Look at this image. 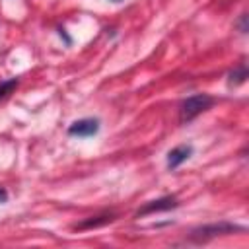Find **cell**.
I'll list each match as a JSON object with an SVG mask.
<instances>
[{
  "mask_svg": "<svg viewBox=\"0 0 249 249\" xmlns=\"http://www.w3.org/2000/svg\"><path fill=\"white\" fill-rule=\"evenodd\" d=\"M214 105V97L208 95V93H195V95H189L187 99L181 101L179 105V121L185 124V123H191L193 119H196L200 113L208 111L210 107Z\"/></svg>",
  "mask_w": 249,
  "mask_h": 249,
  "instance_id": "obj_1",
  "label": "cell"
},
{
  "mask_svg": "<svg viewBox=\"0 0 249 249\" xmlns=\"http://www.w3.org/2000/svg\"><path fill=\"white\" fill-rule=\"evenodd\" d=\"M233 231H245L243 226H237V224H231V222H218V224H206V226H198L191 231V239L193 241H208L212 237H218V235H230Z\"/></svg>",
  "mask_w": 249,
  "mask_h": 249,
  "instance_id": "obj_2",
  "label": "cell"
},
{
  "mask_svg": "<svg viewBox=\"0 0 249 249\" xmlns=\"http://www.w3.org/2000/svg\"><path fill=\"white\" fill-rule=\"evenodd\" d=\"M99 132V119L95 117H86V119H78L68 126V134L70 136H78V138H88V136H95Z\"/></svg>",
  "mask_w": 249,
  "mask_h": 249,
  "instance_id": "obj_3",
  "label": "cell"
},
{
  "mask_svg": "<svg viewBox=\"0 0 249 249\" xmlns=\"http://www.w3.org/2000/svg\"><path fill=\"white\" fill-rule=\"evenodd\" d=\"M179 202L175 196H161V198H156V200H150L146 202L142 208H138L136 216H146V214H156V212H167L171 208H177Z\"/></svg>",
  "mask_w": 249,
  "mask_h": 249,
  "instance_id": "obj_4",
  "label": "cell"
},
{
  "mask_svg": "<svg viewBox=\"0 0 249 249\" xmlns=\"http://www.w3.org/2000/svg\"><path fill=\"white\" fill-rule=\"evenodd\" d=\"M193 156V146L191 144H179L167 154V169H177L181 163H185Z\"/></svg>",
  "mask_w": 249,
  "mask_h": 249,
  "instance_id": "obj_5",
  "label": "cell"
},
{
  "mask_svg": "<svg viewBox=\"0 0 249 249\" xmlns=\"http://www.w3.org/2000/svg\"><path fill=\"white\" fill-rule=\"evenodd\" d=\"M117 218H115V214H101V216H91V218H88V220H84V222H80V224H76V230H91V228H101V226H105V224H111V222H115Z\"/></svg>",
  "mask_w": 249,
  "mask_h": 249,
  "instance_id": "obj_6",
  "label": "cell"
},
{
  "mask_svg": "<svg viewBox=\"0 0 249 249\" xmlns=\"http://www.w3.org/2000/svg\"><path fill=\"white\" fill-rule=\"evenodd\" d=\"M247 76H249L247 66H245V64H239L237 68H233V70L230 72V76H228V84H230V86H239V84H243V82L247 80Z\"/></svg>",
  "mask_w": 249,
  "mask_h": 249,
  "instance_id": "obj_7",
  "label": "cell"
},
{
  "mask_svg": "<svg viewBox=\"0 0 249 249\" xmlns=\"http://www.w3.org/2000/svg\"><path fill=\"white\" fill-rule=\"evenodd\" d=\"M18 84H19V80H18V78H10V80L2 82V84H0V101H2V99H6L10 93H14V89L18 88Z\"/></svg>",
  "mask_w": 249,
  "mask_h": 249,
  "instance_id": "obj_8",
  "label": "cell"
},
{
  "mask_svg": "<svg viewBox=\"0 0 249 249\" xmlns=\"http://www.w3.org/2000/svg\"><path fill=\"white\" fill-rule=\"evenodd\" d=\"M239 29H241V33H247V16H245V14H243L241 19H239Z\"/></svg>",
  "mask_w": 249,
  "mask_h": 249,
  "instance_id": "obj_9",
  "label": "cell"
},
{
  "mask_svg": "<svg viewBox=\"0 0 249 249\" xmlns=\"http://www.w3.org/2000/svg\"><path fill=\"white\" fill-rule=\"evenodd\" d=\"M4 202H8V193L4 187H0V204H4Z\"/></svg>",
  "mask_w": 249,
  "mask_h": 249,
  "instance_id": "obj_10",
  "label": "cell"
},
{
  "mask_svg": "<svg viewBox=\"0 0 249 249\" xmlns=\"http://www.w3.org/2000/svg\"><path fill=\"white\" fill-rule=\"evenodd\" d=\"M58 33H60V37H64V39H66V43L70 45V37L66 35V31H64V29H58Z\"/></svg>",
  "mask_w": 249,
  "mask_h": 249,
  "instance_id": "obj_11",
  "label": "cell"
},
{
  "mask_svg": "<svg viewBox=\"0 0 249 249\" xmlns=\"http://www.w3.org/2000/svg\"><path fill=\"white\" fill-rule=\"evenodd\" d=\"M111 2H123V0H111Z\"/></svg>",
  "mask_w": 249,
  "mask_h": 249,
  "instance_id": "obj_12",
  "label": "cell"
}]
</instances>
